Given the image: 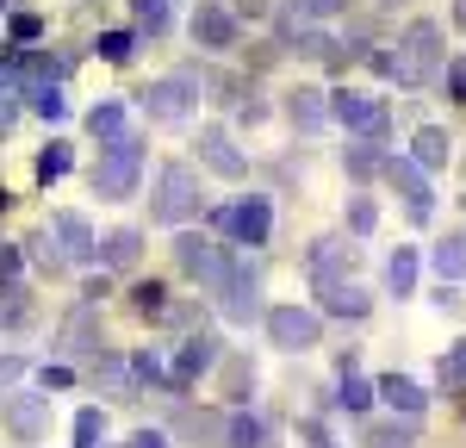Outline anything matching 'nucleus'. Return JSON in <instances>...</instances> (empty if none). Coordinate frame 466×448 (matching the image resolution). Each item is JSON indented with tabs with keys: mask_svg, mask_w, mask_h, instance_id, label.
Returning a JSON list of instances; mask_svg holds the SVG:
<instances>
[{
	"mask_svg": "<svg viewBox=\"0 0 466 448\" xmlns=\"http://www.w3.org/2000/svg\"><path fill=\"white\" fill-rule=\"evenodd\" d=\"M137 175H144V137L125 131V137H112V144L100 149L87 187H94V199H131V193H137Z\"/></svg>",
	"mask_w": 466,
	"mask_h": 448,
	"instance_id": "nucleus-1",
	"label": "nucleus"
},
{
	"mask_svg": "<svg viewBox=\"0 0 466 448\" xmlns=\"http://www.w3.org/2000/svg\"><path fill=\"white\" fill-rule=\"evenodd\" d=\"M199 206H206V193H199V175L187 162H168L149 187V224H187Z\"/></svg>",
	"mask_w": 466,
	"mask_h": 448,
	"instance_id": "nucleus-2",
	"label": "nucleus"
},
{
	"mask_svg": "<svg viewBox=\"0 0 466 448\" xmlns=\"http://www.w3.org/2000/svg\"><path fill=\"white\" fill-rule=\"evenodd\" d=\"M435 63H441V25H435V19H410V25H404V37H398L392 81L423 87V81L435 75Z\"/></svg>",
	"mask_w": 466,
	"mask_h": 448,
	"instance_id": "nucleus-3",
	"label": "nucleus"
},
{
	"mask_svg": "<svg viewBox=\"0 0 466 448\" xmlns=\"http://www.w3.org/2000/svg\"><path fill=\"white\" fill-rule=\"evenodd\" d=\"M175 261H180V274H187V280H199L212 299L224 293L230 268H237V256H224L212 237H199V230H180V237H175Z\"/></svg>",
	"mask_w": 466,
	"mask_h": 448,
	"instance_id": "nucleus-4",
	"label": "nucleus"
},
{
	"mask_svg": "<svg viewBox=\"0 0 466 448\" xmlns=\"http://www.w3.org/2000/svg\"><path fill=\"white\" fill-rule=\"evenodd\" d=\"M261 318H268L274 349H287V355H305V349H318V342H323V318L311 311V305H268Z\"/></svg>",
	"mask_w": 466,
	"mask_h": 448,
	"instance_id": "nucleus-5",
	"label": "nucleus"
},
{
	"mask_svg": "<svg viewBox=\"0 0 466 448\" xmlns=\"http://www.w3.org/2000/svg\"><path fill=\"white\" fill-rule=\"evenodd\" d=\"M193 100H199V75L193 69H175V75H162V81L144 87V112L156 125H180V118L193 112Z\"/></svg>",
	"mask_w": 466,
	"mask_h": 448,
	"instance_id": "nucleus-6",
	"label": "nucleus"
},
{
	"mask_svg": "<svg viewBox=\"0 0 466 448\" xmlns=\"http://www.w3.org/2000/svg\"><path fill=\"white\" fill-rule=\"evenodd\" d=\"M329 118L336 125H349V131H360V137H386V125H392V112H386V100H373V94H360V87H342V94H329Z\"/></svg>",
	"mask_w": 466,
	"mask_h": 448,
	"instance_id": "nucleus-7",
	"label": "nucleus"
},
{
	"mask_svg": "<svg viewBox=\"0 0 466 448\" xmlns=\"http://www.w3.org/2000/svg\"><path fill=\"white\" fill-rule=\"evenodd\" d=\"M218 305H224L230 324H255L261 318V268L255 261H237L230 280H224V293H218Z\"/></svg>",
	"mask_w": 466,
	"mask_h": 448,
	"instance_id": "nucleus-8",
	"label": "nucleus"
},
{
	"mask_svg": "<svg viewBox=\"0 0 466 448\" xmlns=\"http://www.w3.org/2000/svg\"><path fill=\"white\" fill-rule=\"evenodd\" d=\"M386 181L398 187V199H404V212H410V224H430V219H435L430 181H423V168H417L410 156H386Z\"/></svg>",
	"mask_w": 466,
	"mask_h": 448,
	"instance_id": "nucleus-9",
	"label": "nucleus"
},
{
	"mask_svg": "<svg viewBox=\"0 0 466 448\" xmlns=\"http://www.w3.org/2000/svg\"><path fill=\"white\" fill-rule=\"evenodd\" d=\"M193 44L199 50H237V13L224 0H199L193 6Z\"/></svg>",
	"mask_w": 466,
	"mask_h": 448,
	"instance_id": "nucleus-10",
	"label": "nucleus"
},
{
	"mask_svg": "<svg viewBox=\"0 0 466 448\" xmlns=\"http://www.w3.org/2000/svg\"><path fill=\"white\" fill-rule=\"evenodd\" d=\"M199 162H206L212 175H224V181H243V175H249V156L230 144L224 125H206V131H199Z\"/></svg>",
	"mask_w": 466,
	"mask_h": 448,
	"instance_id": "nucleus-11",
	"label": "nucleus"
},
{
	"mask_svg": "<svg viewBox=\"0 0 466 448\" xmlns=\"http://www.w3.org/2000/svg\"><path fill=\"white\" fill-rule=\"evenodd\" d=\"M0 417H6V430H13L19 443H37V436L50 430V399H32V392H6V399H0Z\"/></svg>",
	"mask_w": 466,
	"mask_h": 448,
	"instance_id": "nucleus-12",
	"label": "nucleus"
},
{
	"mask_svg": "<svg viewBox=\"0 0 466 448\" xmlns=\"http://www.w3.org/2000/svg\"><path fill=\"white\" fill-rule=\"evenodd\" d=\"M224 230H230V237H243L249 249H261V243H268V230H274V199H268V193H249V199H237Z\"/></svg>",
	"mask_w": 466,
	"mask_h": 448,
	"instance_id": "nucleus-13",
	"label": "nucleus"
},
{
	"mask_svg": "<svg viewBox=\"0 0 466 448\" xmlns=\"http://www.w3.org/2000/svg\"><path fill=\"white\" fill-rule=\"evenodd\" d=\"M355 268V249H349V237H318L311 249H305V274H311V287H329V280H342Z\"/></svg>",
	"mask_w": 466,
	"mask_h": 448,
	"instance_id": "nucleus-14",
	"label": "nucleus"
},
{
	"mask_svg": "<svg viewBox=\"0 0 466 448\" xmlns=\"http://www.w3.org/2000/svg\"><path fill=\"white\" fill-rule=\"evenodd\" d=\"M218 349H224V342H218V336H206V331H193L187 342H180L175 373H168V380H175V392H187L199 373H212V368H218Z\"/></svg>",
	"mask_w": 466,
	"mask_h": 448,
	"instance_id": "nucleus-15",
	"label": "nucleus"
},
{
	"mask_svg": "<svg viewBox=\"0 0 466 448\" xmlns=\"http://www.w3.org/2000/svg\"><path fill=\"white\" fill-rule=\"evenodd\" d=\"M56 349H63V355H100V349H106V342H100V318H94V305H75L69 318H63Z\"/></svg>",
	"mask_w": 466,
	"mask_h": 448,
	"instance_id": "nucleus-16",
	"label": "nucleus"
},
{
	"mask_svg": "<svg viewBox=\"0 0 466 448\" xmlns=\"http://www.w3.org/2000/svg\"><path fill=\"white\" fill-rule=\"evenodd\" d=\"M56 243H63V256L69 261H94L100 256V243H94V230H87V219H75V212H56V219L44 224Z\"/></svg>",
	"mask_w": 466,
	"mask_h": 448,
	"instance_id": "nucleus-17",
	"label": "nucleus"
},
{
	"mask_svg": "<svg viewBox=\"0 0 466 448\" xmlns=\"http://www.w3.org/2000/svg\"><path fill=\"white\" fill-rule=\"evenodd\" d=\"M318 299H323L329 318H367L373 311V293L355 287V280H329V287H318Z\"/></svg>",
	"mask_w": 466,
	"mask_h": 448,
	"instance_id": "nucleus-18",
	"label": "nucleus"
},
{
	"mask_svg": "<svg viewBox=\"0 0 466 448\" xmlns=\"http://www.w3.org/2000/svg\"><path fill=\"white\" fill-rule=\"evenodd\" d=\"M137 256H144V230L137 224H118V230L100 237V261L106 268H137Z\"/></svg>",
	"mask_w": 466,
	"mask_h": 448,
	"instance_id": "nucleus-19",
	"label": "nucleus"
},
{
	"mask_svg": "<svg viewBox=\"0 0 466 448\" xmlns=\"http://www.w3.org/2000/svg\"><path fill=\"white\" fill-rule=\"evenodd\" d=\"M417 268H423V256H417L410 243H398L392 256H386V293L410 299V293H417Z\"/></svg>",
	"mask_w": 466,
	"mask_h": 448,
	"instance_id": "nucleus-20",
	"label": "nucleus"
},
{
	"mask_svg": "<svg viewBox=\"0 0 466 448\" xmlns=\"http://www.w3.org/2000/svg\"><path fill=\"white\" fill-rule=\"evenodd\" d=\"M373 392H380V399H386V405H392L398 417H417V411L430 405V392H423L417 380H404V373H386V380H380Z\"/></svg>",
	"mask_w": 466,
	"mask_h": 448,
	"instance_id": "nucleus-21",
	"label": "nucleus"
},
{
	"mask_svg": "<svg viewBox=\"0 0 466 448\" xmlns=\"http://www.w3.org/2000/svg\"><path fill=\"white\" fill-rule=\"evenodd\" d=\"M287 118H292V131H318L323 118H329V100H323L318 87H292L287 94Z\"/></svg>",
	"mask_w": 466,
	"mask_h": 448,
	"instance_id": "nucleus-22",
	"label": "nucleus"
},
{
	"mask_svg": "<svg viewBox=\"0 0 466 448\" xmlns=\"http://www.w3.org/2000/svg\"><path fill=\"white\" fill-rule=\"evenodd\" d=\"M175 430L187 443H206V448H224V411H180Z\"/></svg>",
	"mask_w": 466,
	"mask_h": 448,
	"instance_id": "nucleus-23",
	"label": "nucleus"
},
{
	"mask_svg": "<svg viewBox=\"0 0 466 448\" xmlns=\"http://www.w3.org/2000/svg\"><path fill=\"white\" fill-rule=\"evenodd\" d=\"M448 131H441V125H417V137H410V162H417V168H441V162H448Z\"/></svg>",
	"mask_w": 466,
	"mask_h": 448,
	"instance_id": "nucleus-24",
	"label": "nucleus"
},
{
	"mask_svg": "<svg viewBox=\"0 0 466 448\" xmlns=\"http://www.w3.org/2000/svg\"><path fill=\"white\" fill-rule=\"evenodd\" d=\"M342 168H349L355 181H373V175H386V149L373 144V137H360V144L342 149Z\"/></svg>",
	"mask_w": 466,
	"mask_h": 448,
	"instance_id": "nucleus-25",
	"label": "nucleus"
},
{
	"mask_svg": "<svg viewBox=\"0 0 466 448\" xmlns=\"http://www.w3.org/2000/svg\"><path fill=\"white\" fill-rule=\"evenodd\" d=\"M224 448H268V423L249 411H230L224 417Z\"/></svg>",
	"mask_w": 466,
	"mask_h": 448,
	"instance_id": "nucleus-26",
	"label": "nucleus"
},
{
	"mask_svg": "<svg viewBox=\"0 0 466 448\" xmlns=\"http://www.w3.org/2000/svg\"><path fill=\"white\" fill-rule=\"evenodd\" d=\"M360 448H417V423H360Z\"/></svg>",
	"mask_w": 466,
	"mask_h": 448,
	"instance_id": "nucleus-27",
	"label": "nucleus"
},
{
	"mask_svg": "<svg viewBox=\"0 0 466 448\" xmlns=\"http://www.w3.org/2000/svg\"><path fill=\"white\" fill-rule=\"evenodd\" d=\"M168 305H175V299H168L162 280H137V287H131V311L149 318V324H162V318H168Z\"/></svg>",
	"mask_w": 466,
	"mask_h": 448,
	"instance_id": "nucleus-28",
	"label": "nucleus"
},
{
	"mask_svg": "<svg viewBox=\"0 0 466 448\" xmlns=\"http://www.w3.org/2000/svg\"><path fill=\"white\" fill-rule=\"evenodd\" d=\"M430 261H435V274H441V280H454V287H461V280H466V237H448V243H435Z\"/></svg>",
	"mask_w": 466,
	"mask_h": 448,
	"instance_id": "nucleus-29",
	"label": "nucleus"
},
{
	"mask_svg": "<svg viewBox=\"0 0 466 448\" xmlns=\"http://www.w3.org/2000/svg\"><path fill=\"white\" fill-rule=\"evenodd\" d=\"M87 131H94L100 144H112V137H125V100H100V107L87 112Z\"/></svg>",
	"mask_w": 466,
	"mask_h": 448,
	"instance_id": "nucleus-30",
	"label": "nucleus"
},
{
	"mask_svg": "<svg viewBox=\"0 0 466 448\" xmlns=\"http://www.w3.org/2000/svg\"><path fill=\"white\" fill-rule=\"evenodd\" d=\"M25 318H32V293H25L19 280H6V287H0V331H19Z\"/></svg>",
	"mask_w": 466,
	"mask_h": 448,
	"instance_id": "nucleus-31",
	"label": "nucleus"
},
{
	"mask_svg": "<svg viewBox=\"0 0 466 448\" xmlns=\"http://www.w3.org/2000/svg\"><path fill=\"white\" fill-rule=\"evenodd\" d=\"M94 56L100 63H131L137 56V32H100L94 37Z\"/></svg>",
	"mask_w": 466,
	"mask_h": 448,
	"instance_id": "nucleus-32",
	"label": "nucleus"
},
{
	"mask_svg": "<svg viewBox=\"0 0 466 448\" xmlns=\"http://www.w3.org/2000/svg\"><path fill=\"white\" fill-rule=\"evenodd\" d=\"M32 112H37V118H50V125H56V118L69 112V100H63V87H56V81H37V87H32Z\"/></svg>",
	"mask_w": 466,
	"mask_h": 448,
	"instance_id": "nucleus-33",
	"label": "nucleus"
},
{
	"mask_svg": "<svg viewBox=\"0 0 466 448\" xmlns=\"http://www.w3.org/2000/svg\"><path fill=\"white\" fill-rule=\"evenodd\" d=\"M100 436H106V411H75V448H100Z\"/></svg>",
	"mask_w": 466,
	"mask_h": 448,
	"instance_id": "nucleus-34",
	"label": "nucleus"
},
{
	"mask_svg": "<svg viewBox=\"0 0 466 448\" xmlns=\"http://www.w3.org/2000/svg\"><path fill=\"white\" fill-rule=\"evenodd\" d=\"M342 224H349V237H367V230L380 224V206H373L367 193H355V199H349V212H342Z\"/></svg>",
	"mask_w": 466,
	"mask_h": 448,
	"instance_id": "nucleus-35",
	"label": "nucleus"
},
{
	"mask_svg": "<svg viewBox=\"0 0 466 448\" xmlns=\"http://www.w3.org/2000/svg\"><path fill=\"white\" fill-rule=\"evenodd\" d=\"M25 249H32L37 274H63V268H69V256H56V243H50V230H37V237L25 243Z\"/></svg>",
	"mask_w": 466,
	"mask_h": 448,
	"instance_id": "nucleus-36",
	"label": "nucleus"
},
{
	"mask_svg": "<svg viewBox=\"0 0 466 448\" xmlns=\"http://www.w3.org/2000/svg\"><path fill=\"white\" fill-rule=\"evenodd\" d=\"M336 405H342V411H367V405H373V386H367L360 373H342V386H336Z\"/></svg>",
	"mask_w": 466,
	"mask_h": 448,
	"instance_id": "nucleus-37",
	"label": "nucleus"
},
{
	"mask_svg": "<svg viewBox=\"0 0 466 448\" xmlns=\"http://www.w3.org/2000/svg\"><path fill=\"white\" fill-rule=\"evenodd\" d=\"M69 162H75L69 144H50L44 156H37V181H44V187H50V181H63V175H69Z\"/></svg>",
	"mask_w": 466,
	"mask_h": 448,
	"instance_id": "nucleus-38",
	"label": "nucleus"
},
{
	"mask_svg": "<svg viewBox=\"0 0 466 448\" xmlns=\"http://www.w3.org/2000/svg\"><path fill=\"white\" fill-rule=\"evenodd\" d=\"M131 13H137V32H168V0H131Z\"/></svg>",
	"mask_w": 466,
	"mask_h": 448,
	"instance_id": "nucleus-39",
	"label": "nucleus"
},
{
	"mask_svg": "<svg viewBox=\"0 0 466 448\" xmlns=\"http://www.w3.org/2000/svg\"><path fill=\"white\" fill-rule=\"evenodd\" d=\"M441 386H448V392L466 386V342H454V355H441Z\"/></svg>",
	"mask_w": 466,
	"mask_h": 448,
	"instance_id": "nucleus-40",
	"label": "nucleus"
},
{
	"mask_svg": "<svg viewBox=\"0 0 466 448\" xmlns=\"http://www.w3.org/2000/svg\"><path fill=\"white\" fill-rule=\"evenodd\" d=\"M224 386H230V399L255 392V368H249V361H224Z\"/></svg>",
	"mask_w": 466,
	"mask_h": 448,
	"instance_id": "nucleus-41",
	"label": "nucleus"
},
{
	"mask_svg": "<svg viewBox=\"0 0 466 448\" xmlns=\"http://www.w3.org/2000/svg\"><path fill=\"white\" fill-rule=\"evenodd\" d=\"M6 32H13V44H32V37L44 32V13H13V19H6Z\"/></svg>",
	"mask_w": 466,
	"mask_h": 448,
	"instance_id": "nucleus-42",
	"label": "nucleus"
},
{
	"mask_svg": "<svg viewBox=\"0 0 466 448\" xmlns=\"http://www.w3.org/2000/svg\"><path fill=\"white\" fill-rule=\"evenodd\" d=\"M441 87H448V100H454V107H466V56H454V63H448Z\"/></svg>",
	"mask_w": 466,
	"mask_h": 448,
	"instance_id": "nucleus-43",
	"label": "nucleus"
},
{
	"mask_svg": "<svg viewBox=\"0 0 466 448\" xmlns=\"http://www.w3.org/2000/svg\"><path fill=\"white\" fill-rule=\"evenodd\" d=\"M25 373V355H13V349H0V399L13 392V380Z\"/></svg>",
	"mask_w": 466,
	"mask_h": 448,
	"instance_id": "nucleus-44",
	"label": "nucleus"
},
{
	"mask_svg": "<svg viewBox=\"0 0 466 448\" xmlns=\"http://www.w3.org/2000/svg\"><path fill=\"white\" fill-rule=\"evenodd\" d=\"M162 324H175V331H193V324H199V305H187V299H180V305H168V318H162Z\"/></svg>",
	"mask_w": 466,
	"mask_h": 448,
	"instance_id": "nucleus-45",
	"label": "nucleus"
},
{
	"mask_svg": "<svg viewBox=\"0 0 466 448\" xmlns=\"http://www.w3.org/2000/svg\"><path fill=\"white\" fill-rule=\"evenodd\" d=\"M237 118H243V125H261V118H268L261 94H243V100H237Z\"/></svg>",
	"mask_w": 466,
	"mask_h": 448,
	"instance_id": "nucleus-46",
	"label": "nucleus"
},
{
	"mask_svg": "<svg viewBox=\"0 0 466 448\" xmlns=\"http://www.w3.org/2000/svg\"><path fill=\"white\" fill-rule=\"evenodd\" d=\"M125 448H168V436H162V430H137Z\"/></svg>",
	"mask_w": 466,
	"mask_h": 448,
	"instance_id": "nucleus-47",
	"label": "nucleus"
},
{
	"mask_svg": "<svg viewBox=\"0 0 466 448\" xmlns=\"http://www.w3.org/2000/svg\"><path fill=\"white\" fill-rule=\"evenodd\" d=\"M75 373L69 368H44V392H56V386H69Z\"/></svg>",
	"mask_w": 466,
	"mask_h": 448,
	"instance_id": "nucleus-48",
	"label": "nucleus"
},
{
	"mask_svg": "<svg viewBox=\"0 0 466 448\" xmlns=\"http://www.w3.org/2000/svg\"><path fill=\"white\" fill-rule=\"evenodd\" d=\"M268 6H274V0H237V13H249V19H261Z\"/></svg>",
	"mask_w": 466,
	"mask_h": 448,
	"instance_id": "nucleus-49",
	"label": "nucleus"
},
{
	"mask_svg": "<svg viewBox=\"0 0 466 448\" xmlns=\"http://www.w3.org/2000/svg\"><path fill=\"white\" fill-rule=\"evenodd\" d=\"M6 131H13V107H0V137H6Z\"/></svg>",
	"mask_w": 466,
	"mask_h": 448,
	"instance_id": "nucleus-50",
	"label": "nucleus"
},
{
	"mask_svg": "<svg viewBox=\"0 0 466 448\" xmlns=\"http://www.w3.org/2000/svg\"><path fill=\"white\" fill-rule=\"evenodd\" d=\"M454 25H461V32H466V0H454Z\"/></svg>",
	"mask_w": 466,
	"mask_h": 448,
	"instance_id": "nucleus-51",
	"label": "nucleus"
},
{
	"mask_svg": "<svg viewBox=\"0 0 466 448\" xmlns=\"http://www.w3.org/2000/svg\"><path fill=\"white\" fill-rule=\"evenodd\" d=\"M6 206H13V193H6V187H0V212H6Z\"/></svg>",
	"mask_w": 466,
	"mask_h": 448,
	"instance_id": "nucleus-52",
	"label": "nucleus"
},
{
	"mask_svg": "<svg viewBox=\"0 0 466 448\" xmlns=\"http://www.w3.org/2000/svg\"><path fill=\"white\" fill-rule=\"evenodd\" d=\"M323 448H329V443H323Z\"/></svg>",
	"mask_w": 466,
	"mask_h": 448,
	"instance_id": "nucleus-53",
	"label": "nucleus"
}]
</instances>
